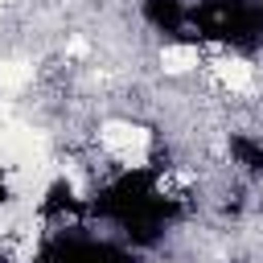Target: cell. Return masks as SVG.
I'll use <instances>...</instances> for the list:
<instances>
[{
	"mask_svg": "<svg viewBox=\"0 0 263 263\" xmlns=\"http://www.w3.org/2000/svg\"><path fill=\"white\" fill-rule=\"evenodd\" d=\"M99 148L119 160L123 168H148L152 156V132L132 119H103L99 123Z\"/></svg>",
	"mask_w": 263,
	"mask_h": 263,
	"instance_id": "cell-1",
	"label": "cell"
},
{
	"mask_svg": "<svg viewBox=\"0 0 263 263\" xmlns=\"http://www.w3.org/2000/svg\"><path fill=\"white\" fill-rule=\"evenodd\" d=\"M210 74H214V82H218L222 90H230V95H251V90H255V66H251L247 58H238V53L214 58V62H210Z\"/></svg>",
	"mask_w": 263,
	"mask_h": 263,
	"instance_id": "cell-2",
	"label": "cell"
},
{
	"mask_svg": "<svg viewBox=\"0 0 263 263\" xmlns=\"http://www.w3.org/2000/svg\"><path fill=\"white\" fill-rule=\"evenodd\" d=\"M66 53H70V58H82V53H86V41H82V37H74V41L66 45Z\"/></svg>",
	"mask_w": 263,
	"mask_h": 263,
	"instance_id": "cell-5",
	"label": "cell"
},
{
	"mask_svg": "<svg viewBox=\"0 0 263 263\" xmlns=\"http://www.w3.org/2000/svg\"><path fill=\"white\" fill-rule=\"evenodd\" d=\"M0 4H4V0H0Z\"/></svg>",
	"mask_w": 263,
	"mask_h": 263,
	"instance_id": "cell-6",
	"label": "cell"
},
{
	"mask_svg": "<svg viewBox=\"0 0 263 263\" xmlns=\"http://www.w3.org/2000/svg\"><path fill=\"white\" fill-rule=\"evenodd\" d=\"M156 62H160V70H164L168 78H181V74H193V70L201 66V49L189 45V41H173V45H164V49L156 53Z\"/></svg>",
	"mask_w": 263,
	"mask_h": 263,
	"instance_id": "cell-3",
	"label": "cell"
},
{
	"mask_svg": "<svg viewBox=\"0 0 263 263\" xmlns=\"http://www.w3.org/2000/svg\"><path fill=\"white\" fill-rule=\"evenodd\" d=\"M33 74H37V66L29 58H0V90L16 95L33 82Z\"/></svg>",
	"mask_w": 263,
	"mask_h": 263,
	"instance_id": "cell-4",
	"label": "cell"
}]
</instances>
